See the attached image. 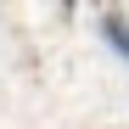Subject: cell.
Here are the masks:
<instances>
[{
    "instance_id": "6da1fadb",
    "label": "cell",
    "mask_w": 129,
    "mask_h": 129,
    "mask_svg": "<svg viewBox=\"0 0 129 129\" xmlns=\"http://www.w3.org/2000/svg\"><path fill=\"white\" fill-rule=\"evenodd\" d=\"M107 34H112V45L129 56V34H123V23H118V17H107Z\"/></svg>"
}]
</instances>
